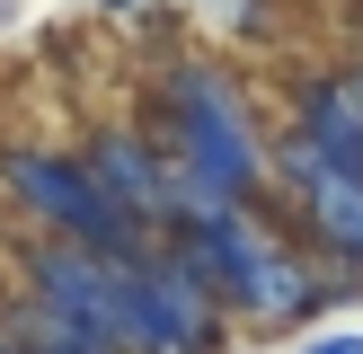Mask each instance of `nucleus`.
<instances>
[{"mask_svg": "<svg viewBox=\"0 0 363 354\" xmlns=\"http://www.w3.org/2000/svg\"><path fill=\"white\" fill-rule=\"evenodd\" d=\"M160 230H169V248L213 283V301H248V319H266V328H275V319H301L311 301H337V292H319L301 266H284L275 239H266L240 204H213V195L177 186V204H169Z\"/></svg>", "mask_w": 363, "mask_h": 354, "instance_id": "f257e3e1", "label": "nucleus"}, {"mask_svg": "<svg viewBox=\"0 0 363 354\" xmlns=\"http://www.w3.org/2000/svg\"><path fill=\"white\" fill-rule=\"evenodd\" d=\"M160 151H169L177 186L213 195V204H240V195H257V177H266L257 124H248V106L230 98V80H213V71H177L169 80V98H160Z\"/></svg>", "mask_w": 363, "mask_h": 354, "instance_id": "f03ea898", "label": "nucleus"}, {"mask_svg": "<svg viewBox=\"0 0 363 354\" xmlns=\"http://www.w3.org/2000/svg\"><path fill=\"white\" fill-rule=\"evenodd\" d=\"M275 169H284V186H293V204L311 212V239L328 248L346 275H363V177L337 169L311 133H284L275 142Z\"/></svg>", "mask_w": 363, "mask_h": 354, "instance_id": "39448f33", "label": "nucleus"}, {"mask_svg": "<svg viewBox=\"0 0 363 354\" xmlns=\"http://www.w3.org/2000/svg\"><path fill=\"white\" fill-rule=\"evenodd\" d=\"M301 133H311L337 169L363 177V71H337V80L301 88Z\"/></svg>", "mask_w": 363, "mask_h": 354, "instance_id": "0eeeda50", "label": "nucleus"}, {"mask_svg": "<svg viewBox=\"0 0 363 354\" xmlns=\"http://www.w3.org/2000/svg\"><path fill=\"white\" fill-rule=\"evenodd\" d=\"M89 177H98L106 195H116L124 212H142V222H169V204H177V169H169V151H151V142H133V133H106L98 151L80 159Z\"/></svg>", "mask_w": 363, "mask_h": 354, "instance_id": "423d86ee", "label": "nucleus"}, {"mask_svg": "<svg viewBox=\"0 0 363 354\" xmlns=\"http://www.w3.org/2000/svg\"><path fill=\"white\" fill-rule=\"evenodd\" d=\"M116 328H124V354H213L222 301L169 239H151L142 257L116 266Z\"/></svg>", "mask_w": 363, "mask_h": 354, "instance_id": "7ed1b4c3", "label": "nucleus"}, {"mask_svg": "<svg viewBox=\"0 0 363 354\" xmlns=\"http://www.w3.org/2000/svg\"><path fill=\"white\" fill-rule=\"evenodd\" d=\"M106 9H124V0H106Z\"/></svg>", "mask_w": 363, "mask_h": 354, "instance_id": "1a4fd4ad", "label": "nucleus"}, {"mask_svg": "<svg viewBox=\"0 0 363 354\" xmlns=\"http://www.w3.org/2000/svg\"><path fill=\"white\" fill-rule=\"evenodd\" d=\"M311 354H363V336H354V328H337V336H319Z\"/></svg>", "mask_w": 363, "mask_h": 354, "instance_id": "6e6552de", "label": "nucleus"}, {"mask_svg": "<svg viewBox=\"0 0 363 354\" xmlns=\"http://www.w3.org/2000/svg\"><path fill=\"white\" fill-rule=\"evenodd\" d=\"M0 354H18V346H0Z\"/></svg>", "mask_w": 363, "mask_h": 354, "instance_id": "9d476101", "label": "nucleus"}, {"mask_svg": "<svg viewBox=\"0 0 363 354\" xmlns=\"http://www.w3.org/2000/svg\"><path fill=\"white\" fill-rule=\"evenodd\" d=\"M9 186L35 204V222H53L71 248H98V257H116V266L160 239L142 212H124L116 195H106L80 159H62V151H9Z\"/></svg>", "mask_w": 363, "mask_h": 354, "instance_id": "20e7f679", "label": "nucleus"}]
</instances>
